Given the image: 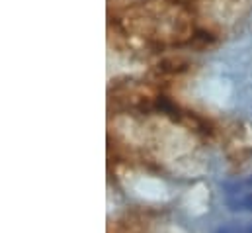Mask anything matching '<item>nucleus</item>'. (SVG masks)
<instances>
[{"mask_svg": "<svg viewBox=\"0 0 252 233\" xmlns=\"http://www.w3.org/2000/svg\"><path fill=\"white\" fill-rule=\"evenodd\" d=\"M229 206H231V210H249V212H252V192L249 196L241 198V200L229 202Z\"/></svg>", "mask_w": 252, "mask_h": 233, "instance_id": "f257e3e1", "label": "nucleus"}, {"mask_svg": "<svg viewBox=\"0 0 252 233\" xmlns=\"http://www.w3.org/2000/svg\"><path fill=\"white\" fill-rule=\"evenodd\" d=\"M245 233H252V226H251V228H249V230H247Z\"/></svg>", "mask_w": 252, "mask_h": 233, "instance_id": "f03ea898", "label": "nucleus"}]
</instances>
